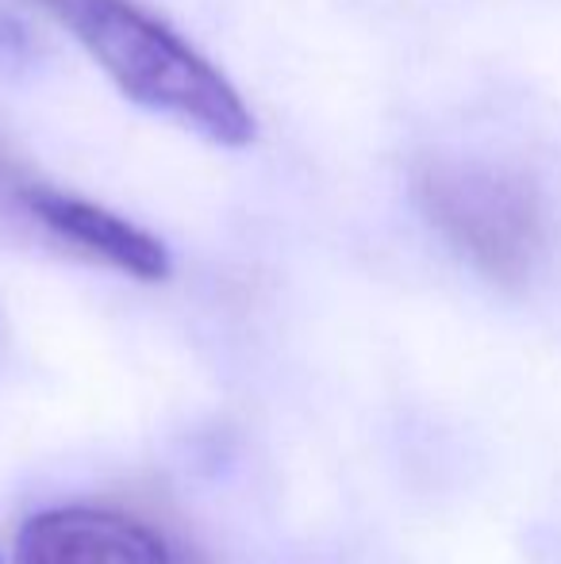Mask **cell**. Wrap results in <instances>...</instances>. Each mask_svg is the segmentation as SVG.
Instances as JSON below:
<instances>
[{"instance_id":"obj_1","label":"cell","mask_w":561,"mask_h":564,"mask_svg":"<svg viewBox=\"0 0 561 564\" xmlns=\"http://www.w3.org/2000/svg\"><path fill=\"white\" fill-rule=\"evenodd\" d=\"M35 4L85 46V54L112 77L131 105L177 119L216 147L242 150L255 142V116L242 105L239 89L177 31L142 12L136 0Z\"/></svg>"},{"instance_id":"obj_2","label":"cell","mask_w":561,"mask_h":564,"mask_svg":"<svg viewBox=\"0 0 561 564\" xmlns=\"http://www.w3.org/2000/svg\"><path fill=\"white\" fill-rule=\"evenodd\" d=\"M416 204L465 261L500 284H524L542 258L535 188L500 165L431 158L416 170Z\"/></svg>"},{"instance_id":"obj_3","label":"cell","mask_w":561,"mask_h":564,"mask_svg":"<svg viewBox=\"0 0 561 564\" xmlns=\"http://www.w3.org/2000/svg\"><path fill=\"white\" fill-rule=\"evenodd\" d=\"M15 564H173L162 530L93 503L31 514L15 534Z\"/></svg>"},{"instance_id":"obj_4","label":"cell","mask_w":561,"mask_h":564,"mask_svg":"<svg viewBox=\"0 0 561 564\" xmlns=\"http://www.w3.org/2000/svg\"><path fill=\"white\" fill-rule=\"evenodd\" d=\"M20 200L43 227H51L58 238L82 246L85 253L100 258L105 265L136 276V281H165L173 273L170 250L162 238L142 230L131 219L108 212L105 204H93L85 196L62 193L51 185H23Z\"/></svg>"}]
</instances>
